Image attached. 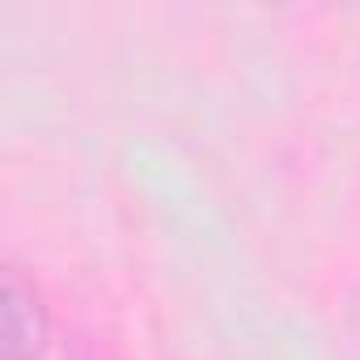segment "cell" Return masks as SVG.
I'll return each mask as SVG.
<instances>
[{
    "instance_id": "obj_1",
    "label": "cell",
    "mask_w": 360,
    "mask_h": 360,
    "mask_svg": "<svg viewBox=\"0 0 360 360\" xmlns=\"http://www.w3.org/2000/svg\"><path fill=\"white\" fill-rule=\"evenodd\" d=\"M0 309H5V322H0V360H43L47 347V305L34 288V280H26V271L18 263H5V276H0Z\"/></svg>"
},
{
    "instance_id": "obj_2",
    "label": "cell",
    "mask_w": 360,
    "mask_h": 360,
    "mask_svg": "<svg viewBox=\"0 0 360 360\" xmlns=\"http://www.w3.org/2000/svg\"><path fill=\"white\" fill-rule=\"evenodd\" d=\"M72 360H115V352H110L106 339H98V335H81L77 347H72Z\"/></svg>"
}]
</instances>
